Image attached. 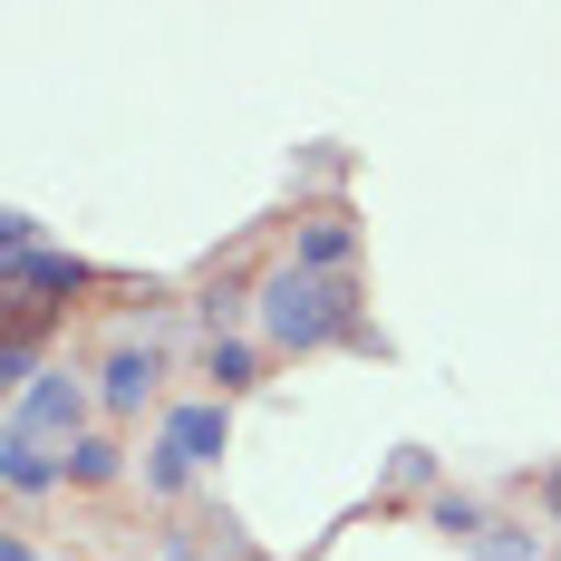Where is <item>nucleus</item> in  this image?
<instances>
[{
	"instance_id": "obj_9",
	"label": "nucleus",
	"mask_w": 561,
	"mask_h": 561,
	"mask_svg": "<svg viewBox=\"0 0 561 561\" xmlns=\"http://www.w3.org/2000/svg\"><path fill=\"white\" fill-rule=\"evenodd\" d=\"M0 388H39V348H30V339H0Z\"/></svg>"
},
{
	"instance_id": "obj_4",
	"label": "nucleus",
	"mask_w": 561,
	"mask_h": 561,
	"mask_svg": "<svg viewBox=\"0 0 561 561\" xmlns=\"http://www.w3.org/2000/svg\"><path fill=\"white\" fill-rule=\"evenodd\" d=\"M0 290H49V300H68V290H88V262L78 252H0Z\"/></svg>"
},
{
	"instance_id": "obj_10",
	"label": "nucleus",
	"mask_w": 561,
	"mask_h": 561,
	"mask_svg": "<svg viewBox=\"0 0 561 561\" xmlns=\"http://www.w3.org/2000/svg\"><path fill=\"white\" fill-rule=\"evenodd\" d=\"M214 378H224V397L252 388V348H242V339H214Z\"/></svg>"
},
{
	"instance_id": "obj_8",
	"label": "nucleus",
	"mask_w": 561,
	"mask_h": 561,
	"mask_svg": "<svg viewBox=\"0 0 561 561\" xmlns=\"http://www.w3.org/2000/svg\"><path fill=\"white\" fill-rule=\"evenodd\" d=\"M68 474H78V484H107V474H116V446H107V436H78V446H68Z\"/></svg>"
},
{
	"instance_id": "obj_5",
	"label": "nucleus",
	"mask_w": 561,
	"mask_h": 561,
	"mask_svg": "<svg viewBox=\"0 0 561 561\" xmlns=\"http://www.w3.org/2000/svg\"><path fill=\"white\" fill-rule=\"evenodd\" d=\"M58 474H68V465H58L39 436H0V484H10V494H49Z\"/></svg>"
},
{
	"instance_id": "obj_12",
	"label": "nucleus",
	"mask_w": 561,
	"mask_h": 561,
	"mask_svg": "<svg viewBox=\"0 0 561 561\" xmlns=\"http://www.w3.org/2000/svg\"><path fill=\"white\" fill-rule=\"evenodd\" d=\"M0 561H39V552H30V542H0Z\"/></svg>"
},
{
	"instance_id": "obj_7",
	"label": "nucleus",
	"mask_w": 561,
	"mask_h": 561,
	"mask_svg": "<svg viewBox=\"0 0 561 561\" xmlns=\"http://www.w3.org/2000/svg\"><path fill=\"white\" fill-rule=\"evenodd\" d=\"M339 262H348V224H310V232H300V272H320V280H330Z\"/></svg>"
},
{
	"instance_id": "obj_6",
	"label": "nucleus",
	"mask_w": 561,
	"mask_h": 561,
	"mask_svg": "<svg viewBox=\"0 0 561 561\" xmlns=\"http://www.w3.org/2000/svg\"><path fill=\"white\" fill-rule=\"evenodd\" d=\"M146 388H156V348H116L107 358V407H146Z\"/></svg>"
},
{
	"instance_id": "obj_13",
	"label": "nucleus",
	"mask_w": 561,
	"mask_h": 561,
	"mask_svg": "<svg viewBox=\"0 0 561 561\" xmlns=\"http://www.w3.org/2000/svg\"><path fill=\"white\" fill-rule=\"evenodd\" d=\"M552 513H561V474H552Z\"/></svg>"
},
{
	"instance_id": "obj_1",
	"label": "nucleus",
	"mask_w": 561,
	"mask_h": 561,
	"mask_svg": "<svg viewBox=\"0 0 561 561\" xmlns=\"http://www.w3.org/2000/svg\"><path fill=\"white\" fill-rule=\"evenodd\" d=\"M262 330L280 339V348H320V339L348 330V290L320 272H300V262H280L272 280H262Z\"/></svg>"
},
{
	"instance_id": "obj_3",
	"label": "nucleus",
	"mask_w": 561,
	"mask_h": 561,
	"mask_svg": "<svg viewBox=\"0 0 561 561\" xmlns=\"http://www.w3.org/2000/svg\"><path fill=\"white\" fill-rule=\"evenodd\" d=\"M78 416H88V397H78V378H39V388L20 397V416H10V436H78Z\"/></svg>"
},
{
	"instance_id": "obj_2",
	"label": "nucleus",
	"mask_w": 561,
	"mask_h": 561,
	"mask_svg": "<svg viewBox=\"0 0 561 561\" xmlns=\"http://www.w3.org/2000/svg\"><path fill=\"white\" fill-rule=\"evenodd\" d=\"M224 436H232L224 397H204V407H174L165 436H156V465H146V484H156V494H174L194 465H214V455H224Z\"/></svg>"
},
{
	"instance_id": "obj_11",
	"label": "nucleus",
	"mask_w": 561,
	"mask_h": 561,
	"mask_svg": "<svg viewBox=\"0 0 561 561\" xmlns=\"http://www.w3.org/2000/svg\"><path fill=\"white\" fill-rule=\"evenodd\" d=\"M436 523H446V533H494L484 513H474V504H455V494H446V504H436Z\"/></svg>"
}]
</instances>
